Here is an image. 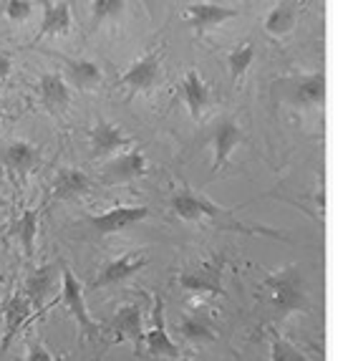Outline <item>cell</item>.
Instances as JSON below:
<instances>
[{
	"mask_svg": "<svg viewBox=\"0 0 348 361\" xmlns=\"http://www.w3.org/2000/svg\"><path fill=\"white\" fill-rule=\"evenodd\" d=\"M169 207L180 220L189 225H210V228L228 230V233H242V235H268V238H280V240H288V235L280 233V230L273 228H255V225L242 223L240 217H235L237 207H220L217 202H212L210 197H204L202 192L192 190L189 185L180 187L177 192L169 197Z\"/></svg>",
	"mask_w": 348,
	"mask_h": 361,
	"instance_id": "cell-1",
	"label": "cell"
},
{
	"mask_svg": "<svg viewBox=\"0 0 348 361\" xmlns=\"http://www.w3.org/2000/svg\"><path fill=\"white\" fill-rule=\"evenodd\" d=\"M263 295L275 319L311 311V293L298 265H285L263 281Z\"/></svg>",
	"mask_w": 348,
	"mask_h": 361,
	"instance_id": "cell-2",
	"label": "cell"
},
{
	"mask_svg": "<svg viewBox=\"0 0 348 361\" xmlns=\"http://www.w3.org/2000/svg\"><path fill=\"white\" fill-rule=\"evenodd\" d=\"M61 303L71 313V319L76 321L78 334L84 341H97L101 336V329L94 319H91L89 308H86L84 298V286L78 283V278L73 276V271L66 263H61Z\"/></svg>",
	"mask_w": 348,
	"mask_h": 361,
	"instance_id": "cell-3",
	"label": "cell"
},
{
	"mask_svg": "<svg viewBox=\"0 0 348 361\" xmlns=\"http://www.w3.org/2000/svg\"><path fill=\"white\" fill-rule=\"evenodd\" d=\"M280 99L288 106L300 109V111H311V109H321L325 102V76L323 71H311L300 73V76L282 78L280 84Z\"/></svg>",
	"mask_w": 348,
	"mask_h": 361,
	"instance_id": "cell-4",
	"label": "cell"
},
{
	"mask_svg": "<svg viewBox=\"0 0 348 361\" xmlns=\"http://www.w3.org/2000/svg\"><path fill=\"white\" fill-rule=\"evenodd\" d=\"M223 273H225V258L212 255L207 260L187 265L185 271L177 276L180 288L194 295H217L223 293Z\"/></svg>",
	"mask_w": 348,
	"mask_h": 361,
	"instance_id": "cell-5",
	"label": "cell"
},
{
	"mask_svg": "<svg viewBox=\"0 0 348 361\" xmlns=\"http://www.w3.org/2000/svg\"><path fill=\"white\" fill-rule=\"evenodd\" d=\"M151 215L149 205H114L99 215H86V223L94 233L99 235H116L121 230L132 228V225L144 223Z\"/></svg>",
	"mask_w": 348,
	"mask_h": 361,
	"instance_id": "cell-6",
	"label": "cell"
},
{
	"mask_svg": "<svg viewBox=\"0 0 348 361\" xmlns=\"http://www.w3.org/2000/svg\"><path fill=\"white\" fill-rule=\"evenodd\" d=\"M162 54L159 51H147L139 59L132 61V66L121 73L119 84L129 89L132 94H147V91L156 89L162 81Z\"/></svg>",
	"mask_w": 348,
	"mask_h": 361,
	"instance_id": "cell-7",
	"label": "cell"
},
{
	"mask_svg": "<svg viewBox=\"0 0 348 361\" xmlns=\"http://www.w3.org/2000/svg\"><path fill=\"white\" fill-rule=\"evenodd\" d=\"M147 172H149V159L139 149H124L108 157V162L101 167V180L104 185H126L147 177Z\"/></svg>",
	"mask_w": 348,
	"mask_h": 361,
	"instance_id": "cell-8",
	"label": "cell"
},
{
	"mask_svg": "<svg viewBox=\"0 0 348 361\" xmlns=\"http://www.w3.org/2000/svg\"><path fill=\"white\" fill-rule=\"evenodd\" d=\"M149 260L144 253H124L119 258L108 260L101 271L97 273V278L89 283V290H101V288H111V286L126 283L129 278L137 276L142 268H147Z\"/></svg>",
	"mask_w": 348,
	"mask_h": 361,
	"instance_id": "cell-9",
	"label": "cell"
},
{
	"mask_svg": "<svg viewBox=\"0 0 348 361\" xmlns=\"http://www.w3.org/2000/svg\"><path fill=\"white\" fill-rule=\"evenodd\" d=\"M240 11L237 8L223 6V3H212V0H197L185 8V20L194 33H204V30L217 28V25L228 23V20L237 18Z\"/></svg>",
	"mask_w": 348,
	"mask_h": 361,
	"instance_id": "cell-10",
	"label": "cell"
},
{
	"mask_svg": "<svg viewBox=\"0 0 348 361\" xmlns=\"http://www.w3.org/2000/svg\"><path fill=\"white\" fill-rule=\"evenodd\" d=\"M142 346H144L147 356L156 361L177 359L180 356V349L172 341V336L167 331V324H164V303L159 298L154 301V319H151V329L144 331V336H142Z\"/></svg>",
	"mask_w": 348,
	"mask_h": 361,
	"instance_id": "cell-11",
	"label": "cell"
},
{
	"mask_svg": "<svg viewBox=\"0 0 348 361\" xmlns=\"http://www.w3.org/2000/svg\"><path fill=\"white\" fill-rule=\"evenodd\" d=\"M177 329H180V336L192 346H210L220 338V331L215 329V321H212L210 313L204 311H185L180 313L177 319Z\"/></svg>",
	"mask_w": 348,
	"mask_h": 361,
	"instance_id": "cell-12",
	"label": "cell"
},
{
	"mask_svg": "<svg viewBox=\"0 0 348 361\" xmlns=\"http://www.w3.org/2000/svg\"><path fill=\"white\" fill-rule=\"evenodd\" d=\"M89 145H91V154L94 157H114L119 152L129 149L132 139L126 137L116 124L106 119H99L94 127L89 129Z\"/></svg>",
	"mask_w": 348,
	"mask_h": 361,
	"instance_id": "cell-13",
	"label": "cell"
},
{
	"mask_svg": "<svg viewBox=\"0 0 348 361\" xmlns=\"http://www.w3.org/2000/svg\"><path fill=\"white\" fill-rule=\"evenodd\" d=\"M38 102L51 114H63L71 104V89L58 71H46L38 78Z\"/></svg>",
	"mask_w": 348,
	"mask_h": 361,
	"instance_id": "cell-14",
	"label": "cell"
},
{
	"mask_svg": "<svg viewBox=\"0 0 348 361\" xmlns=\"http://www.w3.org/2000/svg\"><path fill=\"white\" fill-rule=\"evenodd\" d=\"M61 281V265H43L38 271H33L25 281L23 295L30 303V308H43L46 301L56 293V286Z\"/></svg>",
	"mask_w": 348,
	"mask_h": 361,
	"instance_id": "cell-15",
	"label": "cell"
},
{
	"mask_svg": "<svg viewBox=\"0 0 348 361\" xmlns=\"http://www.w3.org/2000/svg\"><path fill=\"white\" fill-rule=\"evenodd\" d=\"M242 145V129L235 124L232 119H225L217 124L215 134H212V172L228 167L230 157L235 149Z\"/></svg>",
	"mask_w": 348,
	"mask_h": 361,
	"instance_id": "cell-16",
	"label": "cell"
},
{
	"mask_svg": "<svg viewBox=\"0 0 348 361\" xmlns=\"http://www.w3.org/2000/svg\"><path fill=\"white\" fill-rule=\"evenodd\" d=\"M108 329L116 341H129L139 349L142 336H144V324H142V306L139 303H124L119 311L108 319Z\"/></svg>",
	"mask_w": 348,
	"mask_h": 361,
	"instance_id": "cell-17",
	"label": "cell"
},
{
	"mask_svg": "<svg viewBox=\"0 0 348 361\" xmlns=\"http://www.w3.org/2000/svg\"><path fill=\"white\" fill-rule=\"evenodd\" d=\"M0 157H3V164L11 169L13 175L25 177L38 167V162H41V149H38L30 139H15V142H11V145L3 149Z\"/></svg>",
	"mask_w": 348,
	"mask_h": 361,
	"instance_id": "cell-18",
	"label": "cell"
},
{
	"mask_svg": "<svg viewBox=\"0 0 348 361\" xmlns=\"http://www.w3.org/2000/svg\"><path fill=\"white\" fill-rule=\"evenodd\" d=\"M182 97H185L187 111H189L192 121L202 119V114L210 106V84L199 76L197 68H189L182 78Z\"/></svg>",
	"mask_w": 348,
	"mask_h": 361,
	"instance_id": "cell-19",
	"label": "cell"
},
{
	"mask_svg": "<svg viewBox=\"0 0 348 361\" xmlns=\"http://www.w3.org/2000/svg\"><path fill=\"white\" fill-rule=\"evenodd\" d=\"M73 25L71 16V3L61 0V3H49L43 0V16H41V28H38V38L46 36H68Z\"/></svg>",
	"mask_w": 348,
	"mask_h": 361,
	"instance_id": "cell-20",
	"label": "cell"
},
{
	"mask_svg": "<svg viewBox=\"0 0 348 361\" xmlns=\"http://www.w3.org/2000/svg\"><path fill=\"white\" fill-rule=\"evenodd\" d=\"M300 0H280L268 16H265L263 30L271 38H285L298 25Z\"/></svg>",
	"mask_w": 348,
	"mask_h": 361,
	"instance_id": "cell-21",
	"label": "cell"
},
{
	"mask_svg": "<svg viewBox=\"0 0 348 361\" xmlns=\"http://www.w3.org/2000/svg\"><path fill=\"white\" fill-rule=\"evenodd\" d=\"M38 220H41V210L38 207H25L18 215V220L11 225V238L18 240L20 250L25 258L36 255V238H38Z\"/></svg>",
	"mask_w": 348,
	"mask_h": 361,
	"instance_id": "cell-22",
	"label": "cell"
},
{
	"mask_svg": "<svg viewBox=\"0 0 348 361\" xmlns=\"http://www.w3.org/2000/svg\"><path fill=\"white\" fill-rule=\"evenodd\" d=\"M3 316H6V334L0 338V351H6L11 346V341L18 336V331L28 324L30 319V303L25 301L23 293H13L8 298L6 308H3Z\"/></svg>",
	"mask_w": 348,
	"mask_h": 361,
	"instance_id": "cell-23",
	"label": "cell"
},
{
	"mask_svg": "<svg viewBox=\"0 0 348 361\" xmlns=\"http://www.w3.org/2000/svg\"><path fill=\"white\" fill-rule=\"evenodd\" d=\"M91 190V180L81 169H61L51 182V200H78Z\"/></svg>",
	"mask_w": 348,
	"mask_h": 361,
	"instance_id": "cell-24",
	"label": "cell"
},
{
	"mask_svg": "<svg viewBox=\"0 0 348 361\" xmlns=\"http://www.w3.org/2000/svg\"><path fill=\"white\" fill-rule=\"evenodd\" d=\"M63 61H66V66H68V76H71V81L78 89L91 91L101 86L104 71L97 61H89V59H63Z\"/></svg>",
	"mask_w": 348,
	"mask_h": 361,
	"instance_id": "cell-25",
	"label": "cell"
},
{
	"mask_svg": "<svg viewBox=\"0 0 348 361\" xmlns=\"http://www.w3.org/2000/svg\"><path fill=\"white\" fill-rule=\"evenodd\" d=\"M252 61H255V43L245 41L240 46H235L232 51L228 54V71L230 78H232L235 84H240V78L247 73V68L252 66Z\"/></svg>",
	"mask_w": 348,
	"mask_h": 361,
	"instance_id": "cell-26",
	"label": "cell"
},
{
	"mask_svg": "<svg viewBox=\"0 0 348 361\" xmlns=\"http://www.w3.org/2000/svg\"><path fill=\"white\" fill-rule=\"evenodd\" d=\"M126 13V0H91V20L94 25L116 23Z\"/></svg>",
	"mask_w": 348,
	"mask_h": 361,
	"instance_id": "cell-27",
	"label": "cell"
},
{
	"mask_svg": "<svg viewBox=\"0 0 348 361\" xmlns=\"http://www.w3.org/2000/svg\"><path fill=\"white\" fill-rule=\"evenodd\" d=\"M271 361H316L280 334H271Z\"/></svg>",
	"mask_w": 348,
	"mask_h": 361,
	"instance_id": "cell-28",
	"label": "cell"
},
{
	"mask_svg": "<svg viewBox=\"0 0 348 361\" xmlns=\"http://www.w3.org/2000/svg\"><path fill=\"white\" fill-rule=\"evenodd\" d=\"M23 361H58L54 356V351L46 346L41 336H30L25 343V359Z\"/></svg>",
	"mask_w": 348,
	"mask_h": 361,
	"instance_id": "cell-29",
	"label": "cell"
},
{
	"mask_svg": "<svg viewBox=\"0 0 348 361\" xmlns=\"http://www.w3.org/2000/svg\"><path fill=\"white\" fill-rule=\"evenodd\" d=\"M33 16V0H6V18L13 23H25Z\"/></svg>",
	"mask_w": 348,
	"mask_h": 361,
	"instance_id": "cell-30",
	"label": "cell"
},
{
	"mask_svg": "<svg viewBox=\"0 0 348 361\" xmlns=\"http://www.w3.org/2000/svg\"><path fill=\"white\" fill-rule=\"evenodd\" d=\"M13 73V59L8 54H0V81H6Z\"/></svg>",
	"mask_w": 348,
	"mask_h": 361,
	"instance_id": "cell-31",
	"label": "cell"
},
{
	"mask_svg": "<svg viewBox=\"0 0 348 361\" xmlns=\"http://www.w3.org/2000/svg\"><path fill=\"white\" fill-rule=\"evenodd\" d=\"M3 288H6V276L0 273V293H3Z\"/></svg>",
	"mask_w": 348,
	"mask_h": 361,
	"instance_id": "cell-32",
	"label": "cell"
},
{
	"mask_svg": "<svg viewBox=\"0 0 348 361\" xmlns=\"http://www.w3.org/2000/svg\"><path fill=\"white\" fill-rule=\"evenodd\" d=\"M174 361H192V359H187V356H177Z\"/></svg>",
	"mask_w": 348,
	"mask_h": 361,
	"instance_id": "cell-33",
	"label": "cell"
},
{
	"mask_svg": "<svg viewBox=\"0 0 348 361\" xmlns=\"http://www.w3.org/2000/svg\"><path fill=\"white\" fill-rule=\"evenodd\" d=\"M0 116H3V102H0Z\"/></svg>",
	"mask_w": 348,
	"mask_h": 361,
	"instance_id": "cell-34",
	"label": "cell"
}]
</instances>
